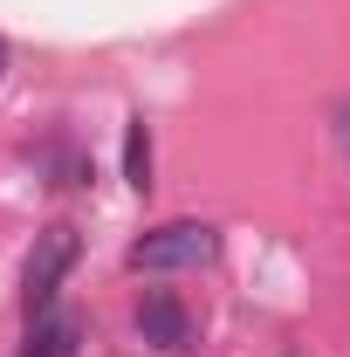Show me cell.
I'll list each match as a JSON object with an SVG mask.
<instances>
[{
    "mask_svg": "<svg viewBox=\"0 0 350 357\" xmlns=\"http://www.w3.org/2000/svg\"><path fill=\"white\" fill-rule=\"evenodd\" d=\"M213 248H220V234L206 220H165V227H151V234L131 248V268H144V275L199 268V261H213Z\"/></svg>",
    "mask_w": 350,
    "mask_h": 357,
    "instance_id": "obj_1",
    "label": "cell"
},
{
    "mask_svg": "<svg viewBox=\"0 0 350 357\" xmlns=\"http://www.w3.org/2000/svg\"><path fill=\"white\" fill-rule=\"evenodd\" d=\"M69 268H76V227H48V234H35V255H28V275H21V303H28V316L55 310Z\"/></svg>",
    "mask_w": 350,
    "mask_h": 357,
    "instance_id": "obj_2",
    "label": "cell"
},
{
    "mask_svg": "<svg viewBox=\"0 0 350 357\" xmlns=\"http://www.w3.org/2000/svg\"><path fill=\"white\" fill-rule=\"evenodd\" d=\"M137 330H144V344H158V351H185V337H192L185 303H178L172 289H151V296L137 303Z\"/></svg>",
    "mask_w": 350,
    "mask_h": 357,
    "instance_id": "obj_3",
    "label": "cell"
},
{
    "mask_svg": "<svg viewBox=\"0 0 350 357\" xmlns=\"http://www.w3.org/2000/svg\"><path fill=\"white\" fill-rule=\"evenodd\" d=\"M76 344H83V323L48 310V316H28V351L21 357H76Z\"/></svg>",
    "mask_w": 350,
    "mask_h": 357,
    "instance_id": "obj_4",
    "label": "cell"
},
{
    "mask_svg": "<svg viewBox=\"0 0 350 357\" xmlns=\"http://www.w3.org/2000/svg\"><path fill=\"white\" fill-rule=\"evenodd\" d=\"M124 178H131L137 192L151 185V137H144V117H131V131H124Z\"/></svg>",
    "mask_w": 350,
    "mask_h": 357,
    "instance_id": "obj_5",
    "label": "cell"
},
{
    "mask_svg": "<svg viewBox=\"0 0 350 357\" xmlns=\"http://www.w3.org/2000/svg\"><path fill=\"white\" fill-rule=\"evenodd\" d=\"M337 151H344V158H350V103H344V110H337Z\"/></svg>",
    "mask_w": 350,
    "mask_h": 357,
    "instance_id": "obj_6",
    "label": "cell"
},
{
    "mask_svg": "<svg viewBox=\"0 0 350 357\" xmlns=\"http://www.w3.org/2000/svg\"><path fill=\"white\" fill-rule=\"evenodd\" d=\"M0 76H7V42H0Z\"/></svg>",
    "mask_w": 350,
    "mask_h": 357,
    "instance_id": "obj_7",
    "label": "cell"
}]
</instances>
